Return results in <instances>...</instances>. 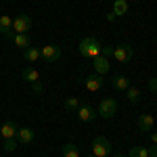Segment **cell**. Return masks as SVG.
<instances>
[{"mask_svg":"<svg viewBox=\"0 0 157 157\" xmlns=\"http://www.w3.org/2000/svg\"><path fill=\"white\" fill-rule=\"evenodd\" d=\"M97 113L101 115V117H105V120L113 117V115L117 113V101H115V98H111V97L103 98V101H101V105H98V109H97Z\"/></svg>","mask_w":157,"mask_h":157,"instance_id":"obj_2","label":"cell"},{"mask_svg":"<svg viewBox=\"0 0 157 157\" xmlns=\"http://www.w3.org/2000/svg\"><path fill=\"white\" fill-rule=\"evenodd\" d=\"M34 86V92H36V94H40V92H42V86H40V82H36V84H32Z\"/></svg>","mask_w":157,"mask_h":157,"instance_id":"obj_27","label":"cell"},{"mask_svg":"<svg viewBox=\"0 0 157 157\" xmlns=\"http://www.w3.org/2000/svg\"><path fill=\"white\" fill-rule=\"evenodd\" d=\"M17 130H19L17 124L11 121V120H6L0 126V136H2V138H15V136H17Z\"/></svg>","mask_w":157,"mask_h":157,"instance_id":"obj_10","label":"cell"},{"mask_svg":"<svg viewBox=\"0 0 157 157\" xmlns=\"http://www.w3.org/2000/svg\"><path fill=\"white\" fill-rule=\"evenodd\" d=\"M92 65H94V73H101V75H105V73L111 69V63H109L107 57H103V55H98L92 59Z\"/></svg>","mask_w":157,"mask_h":157,"instance_id":"obj_9","label":"cell"},{"mask_svg":"<svg viewBox=\"0 0 157 157\" xmlns=\"http://www.w3.org/2000/svg\"><path fill=\"white\" fill-rule=\"evenodd\" d=\"M111 86H113L115 90H128V88H130V80H128L126 75H115V78L111 80Z\"/></svg>","mask_w":157,"mask_h":157,"instance_id":"obj_16","label":"cell"},{"mask_svg":"<svg viewBox=\"0 0 157 157\" xmlns=\"http://www.w3.org/2000/svg\"><path fill=\"white\" fill-rule=\"evenodd\" d=\"M17 143H19L17 136H15V138H4V151H9V153L15 151V149H17Z\"/></svg>","mask_w":157,"mask_h":157,"instance_id":"obj_22","label":"cell"},{"mask_svg":"<svg viewBox=\"0 0 157 157\" xmlns=\"http://www.w3.org/2000/svg\"><path fill=\"white\" fill-rule=\"evenodd\" d=\"M153 126H155V117H153V115L143 113V115L138 117V130H140V132H151Z\"/></svg>","mask_w":157,"mask_h":157,"instance_id":"obj_11","label":"cell"},{"mask_svg":"<svg viewBox=\"0 0 157 157\" xmlns=\"http://www.w3.org/2000/svg\"><path fill=\"white\" fill-rule=\"evenodd\" d=\"M138 98H140V90L138 88H128V101L130 103H138Z\"/></svg>","mask_w":157,"mask_h":157,"instance_id":"obj_23","label":"cell"},{"mask_svg":"<svg viewBox=\"0 0 157 157\" xmlns=\"http://www.w3.org/2000/svg\"><path fill=\"white\" fill-rule=\"evenodd\" d=\"M128 157H149V147H132Z\"/></svg>","mask_w":157,"mask_h":157,"instance_id":"obj_20","label":"cell"},{"mask_svg":"<svg viewBox=\"0 0 157 157\" xmlns=\"http://www.w3.org/2000/svg\"><path fill=\"white\" fill-rule=\"evenodd\" d=\"M88 157H97V155H88Z\"/></svg>","mask_w":157,"mask_h":157,"instance_id":"obj_30","label":"cell"},{"mask_svg":"<svg viewBox=\"0 0 157 157\" xmlns=\"http://www.w3.org/2000/svg\"><path fill=\"white\" fill-rule=\"evenodd\" d=\"M128 9H130V4H128V0H115L113 2V15H126L128 13Z\"/></svg>","mask_w":157,"mask_h":157,"instance_id":"obj_17","label":"cell"},{"mask_svg":"<svg viewBox=\"0 0 157 157\" xmlns=\"http://www.w3.org/2000/svg\"><path fill=\"white\" fill-rule=\"evenodd\" d=\"M113 57L120 61V63H128V61H132V57H134V48L130 44H120V46L113 48Z\"/></svg>","mask_w":157,"mask_h":157,"instance_id":"obj_6","label":"cell"},{"mask_svg":"<svg viewBox=\"0 0 157 157\" xmlns=\"http://www.w3.org/2000/svg\"><path fill=\"white\" fill-rule=\"evenodd\" d=\"M40 57L46 61V63H55V61H59V57H61V48L57 46V44L42 46V50H40Z\"/></svg>","mask_w":157,"mask_h":157,"instance_id":"obj_7","label":"cell"},{"mask_svg":"<svg viewBox=\"0 0 157 157\" xmlns=\"http://www.w3.org/2000/svg\"><path fill=\"white\" fill-rule=\"evenodd\" d=\"M149 157H157V145H153L149 149Z\"/></svg>","mask_w":157,"mask_h":157,"instance_id":"obj_26","label":"cell"},{"mask_svg":"<svg viewBox=\"0 0 157 157\" xmlns=\"http://www.w3.org/2000/svg\"><path fill=\"white\" fill-rule=\"evenodd\" d=\"M101 50H103V46H101V42H98L97 38H84L82 42H80V55L82 57H86V59H94V57H98L101 55Z\"/></svg>","mask_w":157,"mask_h":157,"instance_id":"obj_1","label":"cell"},{"mask_svg":"<svg viewBox=\"0 0 157 157\" xmlns=\"http://www.w3.org/2000/svg\"><path fill=\"white\" fill-rule=\"evenodd\" d=\"M32 25H34V21H32L29 15H17L13 19V32L15 34H29Z\"/></svg>","mask_w":157,"mask_h":157,"instance_id":"obj_3","label":"cell"},{"mask_svg":"<svg viewBox=\"0 0 157 157\" xmlns=\"http://www.w3.org/2000/svg\"><path fill=\"white\" fill-rule=\"evenodd\" d=\"M17 140H19L21 145H29V143L34 140V130H32V128H19V130H17Z\"/></svg>","mask_w":157,"mask_h":157,"instance_id":"obj_14","label":"cell"},{"mask_svg":"<svg viewBox=\"0 0 157 157\" xmlns=\"http://www.w3.org/2000/svg\"><path fill=\"white\" fill-rule=\"evenodd\" d=\"M13 42H15V46L17 48H29L32 46V38H29V34H13V38H11Z\"/></svg>","mask_w":157,"mask_h":157,"instance_id":"obj_13","label":"cell"},{"mask_svg":"<svg viewBox=\"0 0 157 157\" xmlns=\"http://www.w3.org/2000/svg\"><path fill=\"white\" fill-rule=\"evenodd\" d=\"M0 34L2 36H6V38H13V19L9 17V15H2L0 17Z\"/></svg>","mask_w":157,"mask_h":157,"instance_id":"obj_12","label":"cell"},{"mask_svg":"<svg viewBox=\"0 0 157 157\" xmlns=\"http://www.w3.org/2000/svg\"><path fill=\"white\" fill-rule=\"evenodd\" d=\"M23 59L27 61V63H36V61L40 59V50H38V48H34V46L25 48V52H23Z\"/></svg>","mask_w":157,"mask_h":157,"instance_id":"obj_18","label":"cell"},{"mask_svg":"<svg viewBox=\"0 0 157 157\" xmlns=\"http://www.w3.org/2000/svg\"><path fill=\"white\" fill-rule=\"evenodd\" d=\"M109 153H111V143L105 136H94V140H92V155L107 157Z\"/></svg>","mask_w":157,"mask_h":157,"instance_id":"obj_4","label":"cell"},{"mask_svg":"<svg viewBox=\"0 0 157 157\" xmlns=\"http://www.w3.org/2000/svg\"><path fill=\"white\" fill-rule=\"evenodd\" d=\"M101 55H103V57H109V55H113V48H111V46H103Z\"/></svg>","mask_w":157,"mask_h":157,"instance_id":"obj_25","label":"cell"},{"mask_svg":"<svg viewBox=\"0 0 157 157\" xmlns=\"http://www.w3.org/2000/svg\"><path fill=\"white\" fill-rule=\"evenodd\" d=\"M151 140H153V145H157V132H151Z\"/></svg>","mask_w":157,"mask_h":157,"instance_id":"obj_28","label":"cell"},{"mask_svg":"<svg viewBox=\"0 0 157 157\" xmlns=\"http://www.w3.org/2000/svg\"><path fill=\"white\" fill-rule=\"evenodd\" d=\"M82 82H84V88L88 92H98L103 88V84H105V80H103L101 73H90V75H86Z\"/></svg>","mask_w":157,"mask_h":157,"instance_id":"obj_5","label":"cell"},{"mask_svg":"<svg viewBox=\"0 0 157 157\" xmlns=\"http://www.w3.org/2000/svg\"><path fill=\"white\" fill-rule=\"evenodd\" d=\"M149 90H151L153 94H157V78H151V80H149Z\"/></svg>","mask_w":157,"mask_h":157,"instance_id":"obj_24","label":"cell"},{"mask_svg":"<svg viewBox=\"0 0 157 157\" xmlns=\"http://www.w3.org/2000/svg\"><path fill=\"white\" fill-rule=\"evenodd\" d=\"M113 157H124V155H113Z\"/></svg>","mask_w":157,"mask_h":157,"instance_id":"obj_29","label":"cell"},{"mask_svg":"<svg viewBox=\"0 0 157 157\" xmlns=\"http://www.w3.org/2000/svg\"><path fill=\"white\" fill-rule=\"evenodd\" d=\"M78 107H80V101L75 97H69L65 101V109H67V111H78Z\"/></svg>","mask_w":157,"mask_h":157,"instance_id":"obj_21","label":"cell"},{"mask_svg":"<svg viewBox=\"0 0 157 157\" xmlns=\"http://www.w3.org/2000/svg\"><path fill=\"white\" fill-rule=\"evenodd\" d=\"M61 153H63V157H80V151H78V147L73 145V143H67V145H63Z\"/></svg>","mask_w":157,"mask_h":157,"instance_id":"obj_19","label":"cell"},{"mask_svg":"<svg viewBox=\"0 0 157 157\" xmlns=\"http://www.w3.org/2000/svg\"><path fill=\"white\" fill-rule=\"evenodd\" d=\"M75 113H78V120H80V121H92L98 115L97 109L92 107V105H80Z\"/></svg>","mask_w":157,"mask_h":157,"instance_id":"obj_8","label":"cell"},{"mask_svg":"<svg viewBox=\"0 0 157 157\" xmlns=\"http://www.w3.org/2000/svg\"><path fill=\"white\" fill-rule=\"evenodd\" d=\"M21 78H23L25 82H29V84H36V82H40V71L34 69V67H25L23 71H21Z\"/></svg>","mask_w":157,"mask_h":157,"instance_id":"obj_15","label":"cell"}]
</instances>
